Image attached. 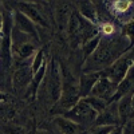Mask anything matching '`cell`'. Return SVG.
I'll list each match as a JSON object with an SVG mask.
<instances>
[{
    "mask_svg": "<svg viewBox=\"0 0 134 134\" xmlns=\"http://www.w3.org/2000/svg\"><path fill=\"white\" fill-rule=\"evenodd\" d=\"M130 48L133 43L124 36H100L97 50L83 62L82 72H100Z\"/></svg>",
    "mask_w": 134,
    "mask_h": 134,
    "instance_id": "cell-1",
    "label": "cell"
},
{
    "mask_svg": "<svg viewBox=\"0 0 134 134\" xmlns=\"http://www.w3.org/2000/svg\"><path fill=\"white\" fill-rule=\"evenodd\" d=\"M66 31L72 48L82 47L86 42H88L99 34L98 26L83 19L76 12V9H74V12L71 14L69 23L66 26Z\"/></svg>",
    "mask_w": 134,
    "mask_h": 134,
    "instance_id": "cell-2",
    "label": "cell"
},
{
    "mask_svg": "<svg viewBox=\"0 0 134 134\" xmlns=\"http://www.w3.org/2000/svg\"><path fill=\"white\" fill-rule=\"evenodd\" d=\"M62 71V93L58 99V102L54 105V113L58 115H63L66 111H69L78 100L81 99L79 90H78V79L64 70V67L60 66Z\"/></svg>",
    "mask_w": 134,
    "mask_h": 134,
    "instance_id": "cell-3",
    "label": "cell"
},
{
    "mask_svg": "<svg viewBox=\"0 0 134 134\" xmlns=\"http://www.w3.org/2000/svg\"><path fill=\"white\" fill-rule=\"evenodd\" d=\"M133 67V48L127 50L125 54H122L118 59H115L107 69L102 70L99 74L106 76L114 85H118L126 76L127 71Z\"/></svg>",
    "mask_w": 134,
    "mask_h": 134,
    "instance_id": "cell-4",
    "label": "cell"
},
{
    "mask_svg": "<svg viewBox=\"0 0 134 134\" xmlns=\"http://www.w3.org/2000/svg\"><path fill=\"white\" fill-rule=\"evenodd\" d=\"M63 117L72 121L81 129H86L94 125L95 118H97V111L91 109L83 99H79L69 111H66Z\"/></svg>",
    "mask_w": 134,
    "mask_h": 134,
    "instance_id": "cell-5",
    "label": "cell"
},
{
    "mask_svg": "<svg viewBox=\"0 0 134 134\" xmlns=\"http://www.w3.org/2000/svg\"><path fill=\"white\" fill-rule=\"evenodd\" d=\"M43 82H47L46 91H47L50 102L54 106L58 102L62 93V71H60V66L58 64L57 60H51V63L47 62V71H46V75H44Z\"/></svg>",
    "mask_w": 134,
    "mask_h": 134,
    "instance_id": "cell-6",
    "label": "cell"
},
{
    "mask_svg": "<svg viewBox=\"0 0 134 134\" xmlns=\"http://www.w3.org/2000/svg\"><path fill=\"white\" fill-rule=\"evenodd\" d=\"M16 5V11L21 12L24 16H27L36 27H42V28H50L51 24L48 23L47 18L44 16V14L40 11V8H38V4L34 2H18L15 3Z\"/></svg>",
    "mask_w": 134,
    "mask_h": 134,
    "instance_id": "cell-7",
    "label": "cell"
},
{
    "mask_svg": "<svg viewBox=\"0 0 134 134\" xmlns=\"http://www.w3.org/2000/svg\"><path fill=\"white\" fill-rule=\"evenodd\" d=\"M32 59V58H31ZM31 59L21 62L18 69L12 74V88L15 93L26 91L31 82L32 72H31Z\"/></svg>",
    "mask_w": 134,
    "mask_h": 134,
    "instance_id": "cell-8",
    "label": "cell"
},
{
    "mask_svg": "<svg viewBox=\"0 0 134 134\" xmlns=\"http://www.w3.org/2000/svg\"><path fill=\"white\" fill-rule=\"evenodd\" d=\"M107 4L110 5L107 8V11L111 14V16L114 19H117L118 21H121L122 24H126L129 21H133V9H134L133 2L118 0V2L107 3Z\"/></svg>",
    "mask_w": 134,
    "mask_h": 134,
    "instance_id": "cell-9",
    "label": "cell"
},
{
    "mask_svg": "<svg viewBox=\"0 0 134 134\" xmlns=\"http://www.w3.org/2000/svg\"><path fill=\"white\" fill-rule=\"evenodd\" d=\"M12 20H14V28L19 30L20 32L26 34V35H28L34 42H36L39 44L40 36H39V32L36 30V26L34 24L27 16H24L21 12H19V11L14 9L12 11Z\"/></svg>",
    "mask_w": 134,
    "mask_h": 134,
    "instance_id": "cell-10",
    "label": "cell"
},
{
    "mask_svg": "<svg viewBox=\"0 0 134 134\" xmlns=\"http://www.w3.org/2000/svg\"><path fill=\"white\" fill-rule=\"evenodd\" d=\"M115 87H117V85H114L110 79H107L106 76L99 74V78L97 79L90 95L97 97L99 99H103L106 102H110V99L113 98V95L115 93Z\"/></svg>",
    "mask_w": 134,
    "mask_h": 134,
    "instance_id": "cell-11",
    "label": "cell"
},
{
    "mask_svg": "<svg viewBox=\"0 0 134 134\" xmlns=\"http://www.w3.org/2000/svg\"><path fill=\"white\" fill-rule=\"evenodd\" d=\"M94 125H97V126H110V127L121 126L118 113H117V103L111 102L102 111H99L97 114Z\"/></svg>",
    "mask_w": 134,
    "mask_h": 134,
    "instance_id": "cell-12",
    "label": "cell"
},
{
    "mask_svg": "<svg viewBox=\"0 0 134 134\" xmlns=\"http://www.w3.org/2000/svg\"><path fill=\"white\" fill-rule=\"evenodd\" d=\"M133 99H134V95H133V93H130L125 97L119 98L115 102L121 126L125 125L129 119H133Z\"/></svg>",
    "mask_w": 134,
    "mask_h": 134,
    "instance_id": "cell-13",
    "label": "cell"
},
{
    "mask_svg": "<svg viewBox=\"0 0 134 134\" xmlns=\"http://www.w3.org/2000/svg\"><path fill=\"white\" fill-rule=\"evenodd\" d=\"M46 71H47V62H44V64L40 67V69H39L35 74L32 75L31 82H30V85H28V87H27V90L24 91L27 99H35V98L38 97V91L40 90V86H42V83H43Z\"/></svg>",
    "mask_w": 134,
    "mask_h": 134,
    "instance_id": "cell-14",
    "label": "cell"
},
{
    "mask_svg": "<svg viewBox=\"0 0 134 134\" xmlns=\"http://www.w3.org/2000/svg\"><path fill=\"white\" fill-rule=\"evenodd\" d=\"M74 4L69 3V2H59L57 3V7H55V21L58 23L59 28L66 30V26L69 23V19L71 16V14L74 12Z\"/></svg>",
    "mask_w": 134,
    "mask_h": 134,
    "instance_id": "cell-15",
    "label": "cell"
},
{
    "mask_svg": "<svg viewBox=\"0 0 134 134\" xmlns=\"http://www.w3.org/2000/svg\"><path fill=\"white\" fill-rule=\"evenodd\" d=\"M98 78L99 72H82L81 78L78 79V90H79L81 99L90 95Z\"/></svg>",
    "mask_w": 134,
    "mask_h": 134,
    "instance_id": "cell-16",
    "label": "cell"
},
{
    "mask_svg": "<svg viewBox=\"0 0 134 134\" xmlns=\"http://www.w3.org/2000/svg\"><path fill=\"white\" fill-rule=\"evenodd\" d=\"M133 78H134V72H133V67H131V69L127 71L126 76H125L124 79H122V81L117 85V87H115V93H114L113 98L110 99V102H109V103H111V102H117L119 98H122V97H125V95L133 93Z\"/></svg>",
    "mask_w": 134,
    "mask_h": 134,
    "instance_id": "cell-17",
    "label": "cell"
},
{
    "mask_svg": "<svg viewBox=\"0 0 134 134\" xmlns=\"http://www.w3.org/2000/svg\"><path fill=\"white\" fill-rule=\"evenodd\" d=\"M52 124L60 134H79L82 130L76 124H74L72 121L67 119L63 115H57L52 119Z\"/></svg>",
    "mask_w": 134,
    "mask_h": 134,
    "instance_id": "cell-18",
    "label": "cell"
},
{
    "mask_svg": "<svg viewBox=\"0 0 134 134\" xmlns=\"http://www.w3.org/2000/svg\"><path fill=\"white\" fill-rule=\"evenodd\" d=\"M75 9H76V12L79 14L83 19H86L88 21H91V23L97 24V7H95L94 2H90V0L78 2Z\"/></svg>",
    "mask_w": 134,
    "mask_h": 134,
    "instance_id": "cell-19",
    "label": "cell"
},
{
    "mask_svg": "<svg viewBox=\"0 0 134 134\" xmlns=\"http://www.w3.org/2000/svg\"><path fill=\"white\" fill-rule=\"evenodd\" d=\"M16 117V111L15 109L11 106L9 103L5 102H0V122H11Z\"/></svg>",
    "mask_w": 134,
    "mask_h": 134,
    "instance_id": "cell-20",
    "label": "cell"
},
{
    "mask_svg": "<svg viewBox=\"0 0 134 134\" xmlns=\"http://www.w3.org/2000/svg\"><path fill=\"white\" fill-rule=\"evenodd\" d=\"M99 42H100V34H98L97 36H94L93 39H90L88 42H86L83 46L81 47L82 48V52H83V62L90 57V55L97 50V47H98V44H99Z\"/></svg>",
    "mask_w": 134,
    "mask_h": 134,
    "instance_id": "cell-21",
    "label": "cell"
},
{
    "mask_svg": "<svg viewBox=\"0 0 134 134\" xmlns=\"http://www.w3.org/2000/svg\"><path fill=\"white\" fill-rule=\"evenodd\" d=\"M85 102L90 106L91 109H94L95 111H97V114L99 113V111H102L107 105H109V102H106V100H103V99H99V98H97V97H93V95H88V97H86V98H82Z\"/></svg>",
    "mask_w": 134,
    "mask_h": 134,
    "instance_id": "cell-22",
    "label": "cell"
},
{
    "mask_svg": "<svg viewBox=\"0 0 134 134\" xmlns=\"http://www.w3.org/2000/svg\"><path fill=\"white\" fill-rule=\"evenodd\" d=\"M44 62H46V58H44V52H43V50H38L36 52H35V55L32 57V59H31V72H32V75L35 74L40 67L44 64Z\"/></svg>",
    "mask_w": 134,
    "mask_h": 134,
    "instance_id": "cell-23",
    "label": "cell"
},
{
    "mask_svg": "<svg viewBox=\"0 0 134 134\" xmlns=\"http://www.w3.org/2000/svg\"><path fill=\"white\" fill-rule=\"evenodd\" d=\"M111 129H113V127H110V126H97V125H93L90 127L82 129L79 134H109Z\"/></svg>",
    "mask_w": 134,
    "mask_h": 134,
    "instance_id": "cell-24",
    "label": "cell"
},
{
    "mask_svg": "<svg viewBox=\"0 0 134 134\" xmlns=\"http://www.w3.org/2000/svg\"><path fill=\"white\" fill-rule=\"evenodd\" d=\"M133 34H134V31H133V21H129V23H126V24L122 26L121 36L126 38V39H127L129 42H131V43H133Z\"/></svg>",
    "mask_w": 134,
    "mask_h": 134,
    "instance_id": "cell-25",
    "label": "cell"
},
{
    "mask_svg": "<svg viewBox=\"0 0 134 134\" xmlns=\"http://www.w3.org/2000/svg\"><path fill=\"white\" fill-rule=\"evenodd\" d=\"M122 134H134L133 119H129L125 125H122Z\"/></svg>",
    "mask_w": 134,
    "mask_h": 134,
    "instance_id": "cell-26",
    "label": "cell"
},
{
    "mask_svg": "<svg viewBox=\"0 0 134 134\" xmlns=\"http://www.w3.org/2000/svg\"><path fill=\"white\" fill-rule=\"evenodd\" d=\"M109 134H122V126H115L110 130Z\"/></svg>",
    "mask_w": 134,
    "mask_h": 134,
    "instance_id": "cell-27",
    "label": "cell"
},
{
    "mask_svg": "<svg viewBox=\"0 0 134 134\" xmlns=\"http://www.w3.org/2000/svg\"><path fill=\"white\" fill-rule=\"evenodd\" d=\"M5 100H7V94L0 91V102H5Z\"/></svg>",
    "mask_w": 134,
    "mask_h": 134,
    "instance_id": "cell-28",
    "label": "cell"
},
{
    "mask_svg": "<svg viewBox=\"0 0 134 134\" xmlns=\"http://www.w3.org/2000/svg\"><path fill=\"white\" fill-rule=\"evenodd\" d=\"M35 134H51V133L48 130H36Z\"/></svg>",
    "mask_w": 134,
    "mask_h": 134,
    "instance_id": "cell-29",
    "label": "cell"
}]
</instances>
